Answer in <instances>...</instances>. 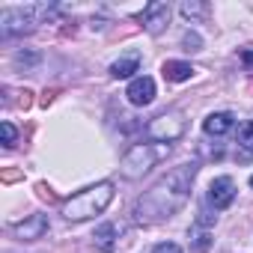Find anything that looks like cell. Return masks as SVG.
<instances>
[{
  "label": "cell",
  "mask_w": 253,
  "mask_h": 253,
  "mask_svg": "<svg viewBox=\"0 0 253 253\" xmlns=\"http://www.w3.org/2000/svg\"><path fill=\"white\" fill-rule=\"evenodd\" d=\"M125 95H128L131 104L146 107V104H152V98H155V81H152L149 75H140V78H134V81L128 84Z\"/></svg>",
  "instance_id": "ba28073f"
},
{
  "label": "cell",
  "mask_w": 253,
  "mask_h": 253,
  "mask_svg": "<svg viewBox=\"0 0 253 253\" xmlns=\"http://www.w3.org/2000/svg\"><path fill=\"white\" fill-rule=\"evenodd\" d=\"M137 69H140V54H137V51H131V54L119 57V60L110 66V75H113V78H131Z\"/></svg>",
  "instance_id": "7c38bea8"
},
{
  "label": "cell",
  "mask_w": 253,
  "mask_h": 253,
  "mask_svg": "<svg viewBox=\"0 0 253 253\" xmlns=\"http://www.w3.org/2000/svg\"><path fill=\"white\" fill-rule=\"evenodd\" d=\"M15 63H18V66H21V63H24V66H36V63H39V54H36V51H24V54L15 57Z\"/></svg>",
  "instance_id": "7402d4cb"
},
{
  "label": "cell",
  "mask_w": 253,
  "mask_h": 253,
  "mask_svg": "<svg viewBox=\"0 0 253 253\" xmlns=\"http://www.w3.org/2000/svg\"><path fill=\"white\" fill-rule=\"evenodd\" d=\"M179 9H182V15H185V18H191V21H200V18H206V15H209V6H206V3H200V0H185Z\"/></svg>",
  "instance_id": "9a60e30c"
},
{
  "label": "cell",
  "mask_w": 253,
  "mask_h": 253,
  "mask_svg": "<svg viewBox=\"0 0 253 253\" xmlns=\"http://www.w3.org/2000/svg\"><path fill=\"white\" fill-rule=\"evenodd\" d=\"M167 155H170V146H167V143H134L128 152L122 155L119 170H122L125 179H140V176H146L158 161H164Z\"/></svg>",
  "instance_id": "277c9868"
},
{
  "label": "cell",
  "mask_w": 253,
  "mask_h": 253,
  "mask_svg": "<svg viewBox=\"0 0 253 253\" xmlns=\"http://www.w3.org/2000/svg\"><path fill=\"white\" fill-rule=\"evenodd\" d=\"M188 235H191V250H194V253H206V250L211 247V235H209V229H203V226L194 223V229H191Z\"/></svg>",
  "instance_id": "5bb4252c"
},
{
  "label": "cell",
  "mask_w": 253,
  "mask_h": 253,
  "mask_svg": "<svg viewBox=\"0 0 253 253\" xmlns=\"http://www.w3.org/2000/svg\"><path fill=\"white\" fill-rule=\"evenodd\" d=\"M161 72H164V78L173 81V84H182V81H191V78H194V66H191V63H182V60H167Z\"/></svg>",
  "instance_id": "8fae6325"
},
{
  "label": "cell",
  "mask_w": 253,
  "mask_h": 253,
  "mask_svg": "<svg viewBox=\"0 0 253 253\" xmlns=\"http://www.w3.org/2000/svg\"><path fill=\"white\" fill-rule=\"evenodd\" d=\"M45 232H48V217L45 214H30V217H24L21 223L12 226V235L21 238V241H36Z\"/></svg>",
  "instance_id": "9c48e42d"
},
{
  "label": "cell",
  "mask_w": 253,
  "mask_h": 253,
  "mask_svg": "<svg viewBox=\"0 0 253 253\" xmlns=\"http://www.w3.org/2000/svg\"><path fill=\"white\" fill-rule=\"evenodd\" d=\"M24 179V170H18V167H6L3 173H0V182L3 185H12V182H21Z\"/></svg>",
  "instance_id": "ac0fdd59"
},
{
  "label": "cell",
  "mask_w": 253,
  "mask_h": 253,
  "mask_svg": "<svg viewBox=\"0 0 253 253\" xmlns=\"http://www.w3.org/2000/svg\"><path fill=\"white\" fill-rule=\"evenodd\" d=\"M36 197H39V200H48V203H57V194H54L45 182H39V185H36Z\"/></svg>",
  "instance_id": "44dd1931"
},
{
  "label": "cell",
  "mask_w": 253,
  "mask_h": 253,
  "mask_svg": "<svg viewBox=\"0 0 253 253\" xmlns=\"http://www.w3.org/2000/svg\"><path fill=\"white\" fill-rule=\"evenodd\" d=\"M241 60H244L247 66H253V51H241Z\"/></svg>",
  "instance_id": "d4e9b609"
},
{
  "label": "cell",
  "mask_w": 253,
  "mask_h": 253,
  "mask_svg": "<svg viewBox=\"0 0 253 253\" xmlns=\"http://www.w3.org/2000/svg\"><path fill=\"white\" fill-rule=\"evenodd\" d=\"M54 15H57V6H51V3H36V6H24V9H3L0 12V33H3V39L18 36V33H30L36 24H45Z\"/></svg>",
  "instance_id": "3957f363"
},
{
  "label": "cell",
  "mask_w": 253,
  "mask_h": 253,
  "mask_svg": "<svg viewBox=\"0 0 253 253\" xmlns=\"http://www.w3.org/2000/svg\"><path fill=\"white\" fill-rule=\"evenodd\" d=\"M182 45H185V51H200V48H203V39H200L197 33L188 30V33L182 36Z\"/></svg>",
  "instance_id": "d6986e66"
},
{
  "label": "cell",
  "mask_w": 253,
  "mask_h": 253,
  "mask_svg": "<svg viewBox=\"0 0 253 253\" xmlns=\"http://www.w3.org/2000/svg\"><path fill=\"white\" fill-rule=\"evenodd\" d=\"M250 185H253V179H250Z\"/></svg>",
  "instance_id": "484cf974"
},
{
  "label": "cell",
  "mask_w": 253,
  "mask_h": 253,
  "mask_svg": "<svg viewBox=\"0 0 253 253\" xmlns=\"http://www.w3.org/2000/svg\"><path fill=\"white\" fill-rule=\"evenodd\" d=\"M0 134H3V146H6V149H12V146H15L18 131H15V125H12V122H3V125H0Z\"/></svg>",
  "instance_id": "e0dca14e"
},
{
  "label": "cell",
  "mask_w": 253,
  "mask_h": 253,
  "mask_svg": "<svg viewBox=\"0 0 253 253\" xmlns=\"http://www.w3.org/2000/svg\"><path fill=\"white\" fill-rule=\"evenodd\" d=\"M152 253H182V247L179 244H173V241H161V244H155V250Z\"/></svg>",
  "instance_id": "603a6c76"
},
{
  "label": "cell",
  "mask_w": 253,
  "mask_h": 253,
  "mask_svg": "<svg viewBox=\"0 0 253 253\" xmlns=\"http://www.w3.org/2000/svg\"><path fill=\"white\" fill-rule=\"evenodd\" d=\"M57 92H60V89H45V92H42V98H39V104H42V107H48V104L57 98Z\"/></svg>",
  "instance_id": "cb8c5ba5"
},
{
  "label": "cell",
  "mask_w": 253,
  "mask_h": 253,
  "mask_svg": "<svg viewBox=\"0 0 253 253\" xmlns=\"http://www.w3.org/2000/svg\"><path fill=\"white\" fill-rule=\"evenodd\" d=\"M238 146H241L247 155H253V119H247L241 128H238Z\"/></svg>",
  "instance_id": "2e32d148"
},
{
  "label": "cell",
  "mask_w": 253,
  "mask_h": 253,
  "mask_svg": "<svg viewBox=\"0 0 253 253\" xmlns=\"http://www.w3.org/2000/svg\"><path fill=\"white\" fill-rule=\"evenodd\" d=\"M15 95H18V98H15V101H9V104H15V107H24V110H27V107L33 104V98H30L33 92H30V89H18Z\"/></svg>",
  "instance_id": "ffe728a7"
},
{
  "label": "cell",
  "mask_w": 253,
  "mask_h": 253,
  "mask_svg": "<svg viewBox=\"0 0 253 253\" xmlns=\"http://www.w3.org/2000/svg\"><path fill=\"white\" fill-rule=\"evenodd\" d=\"M140 21H143L146 33L158 36V33H164V27L170 24V6H167V3H158V0H155V3H149V6L143 9Z\"/></svg>",
  "instance_id": "52a82bcc"
},
{
  "label": "cell",
  "mask_w": 253,
  "mask_h": 253,
  "mask_svg": "<svg viewBox=\"0 0 253 253\" xmlns=\"http://www.w3.org/2000/svg\"><path fill=\"white\" fill-rule=\"evenodd\" d=\"M95 247L98 250H104V253H110L113 247H116V238H119V226L116 223H104V226H98L95 229Z\"/></svg>",
  "instance_id": "4fadbf2b"
},
{
  "label": "cell",
  "mask_w": 253,
  "mask_h": 253,
  "mask_svg": "<svg viewBox=\"0 0 253 253\" xmlns=\"http://www.w3.org/2000/svg\"><path fill=\"white\" fill-rule=\"evenodd\" d=\"M185 128H188V122H185V113L182 110H167V113H158L155 119H149V125H146V134L152 137V140H158V143H173V140H179L182 134H185Z\"/></svg>",
  "instance_id": "5b68a950"
},
{
  "label": "cell",
  "mask_w": 253,
  "mask_h": 253,
  "mask_svg": "<svg viewBox=\"0 0 253 253\" xmlns=\"http://www.w3.org/2000/svg\"><path fill=\"white\" fill-rule=\"evenodd\" d=\"M235 128V116L232 113H209L206 119H203V131L209 134V137H223V134H229Z\"/></svg>",
  "instance_id": "30bf717a"
},
{
  "label": "cell",
  "mask_w": 253,
  "mask_h": 253,
  "mask_svg": "<svg viewBox=\"0 0 253 253\" xmlns=\"http://www.w3.org/2000/svg\"><path fill=\"white\" fill-rule=\"evenodd\" d=\"M232 200H235V182H232L229 176H217V179L209 185V203H211L217 211H223V209L232 206Z\"/></svg>",
  "instance_id": "8992f818"
},
{
  "label": "cell",
  "mask_w": 253,
  "mask_h": 253,
  "mask_svg": "<svg viewBox=\"0 0 253 253\" xmlns=\"http://www.w3.org/2000/svg\"><path fill=\"white\" fill-rule=\"evenodd\" d=\"M113 200V182H98L84 188L81 194H75L66 206H63V217L78 223V220H89L95 214H101Z\"/></svg>",
  "instance_id": "7a4b0ae2"
},
{
  "label": "cell",
  "mask_w": 253,
  "mask_h": 253,
  "mask_svg": "<svg viewBox=\"0 0 253 253\" xmlns=\"http://www.w3.org/2000/svg\"><path fill=\"white\" fill-rule=\"evenodd\" d=\"M200 173V164H179L176 170H170L164 179H158L134 206V220L137 223H161L167 217H173L188 200H191V188L194 179Z\"/></svg>",
  "instance_id": "6da1fadb"
}]
</instances>
